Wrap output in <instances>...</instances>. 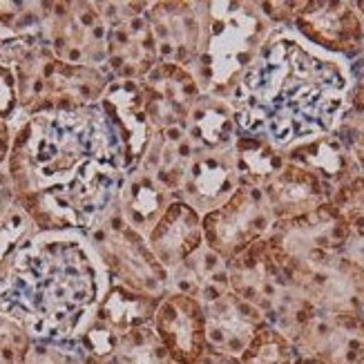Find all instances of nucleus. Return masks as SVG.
Returning <instances> with one entry per match:
<instances>
[{
  "label": "nucleus",
  "instance_id": "obj_1",
  "mask_svg": "<svg viewBox=\"0 0 364 364\" xmlns=\"http://www.w3.org/2000/svg\"><path fill=\"white\" fill-rule=\"evenodd\" d=\"M5 172L38 232L85 237L114 213L125 179L119 139L99 105L16 123Z\"/></svg>",
  "mask_w": 364,
  "mask_h": 364
},
{
  "label": "nucleus",
  "instance_id": "obj_2",
  "mask_svg": "<svg viewBox=\"0 0 364 364\" xmlns=\"http://www.w3.org/2000/svg\"><path fill=\"white\" fill-rule=\"evenodd\" d=\"M353 85V72L295 29L275 27L230 92L240 134L262 136L279 150L333 134Z\"/></svg>",
  "mask_w": 364,
  "mask_h": 364
},
{
  "label": "nucleus",
  "instance_id": "obj_3",
  "mask_svg": "<svg viewBox=\"0 0 364 364\" xmlns=\"http://www.w3.org/2000/svg\"><path fill=\"white\" fill-rule=\"evenodd\" d=\"M109 277L81 232H34L0 273V315L31 340L76 342L92 322Z\"/></svg>",
  "mask_w": 364,
  "mask_h": 364
},
{
  "label": "nucleus",
  "instance_id": "obj_4",
  "mask_svg": "<svg viewBox=\"0 0 364 364\" xmlns=\"http://www.w3.org/2000/svg\"><path fill=\"white\" fill-rule=\"evenodd\" d=\"M273 29L257 3H201L199 54L186 68L201 94L228 101Z\"/></svg>",
  "mask_w": 364,
  "mask_h": 364
},
{
  "label": "nucleus",
  "instance_id": "obj_5",
  "mask_svg": "<svg viewBox=\"0 0 364 364\" xmlns=\"http://www.w3.org/2000/svg\"><path fill=\"white\" fill-rule=\"evenodd\" d=\"M87 242L97 250L112 282L154 297L168 295V271L154 257L146 237L136 232L117 208L97 230L87 235Z\"/></svg>",
  "mask_w": 364,
  "mask_h": 364
},
{
  "label": "nucleus",
  "instance_id": "obj_6",
  "mask_svg": "<svg viewBox=\"0 0 364 364\" xmlns=\"http://www.w3.org/2000/svg\"><path fill=\"white\" fill-rule=\"evenodd\" d=\"M289 287L320 311L362 313L364 266L349 252L279 266Z\"/></svg>",
  "mask_w": 364,
  "mask_h": 364
},
{
  "label": "nucleus",
  "instance_id": "obj_7",
  "mask_svg": "<svg viewBox=\"0 0 364 364\" xmlns=\"http://www.w3.org/2000/svg\"><path fill=\"white\" fill-rule=\"evenodd\" d=\"M349 242V226L331 201L318 205L306 215L275 221L266 235L268 252L277 266L346 252Z\"/></svg>",
  "mask_w": 364,
  "mask_h": 364
},
{
  "label": "nucleus",
  "instance_id": "obj_8",
  "mask_svg": "<svg viewBox=\"0 0 364 364\" xmlns=\"http://www.w3.org/2000/svg\"><path fill=\"white\" fill-rule=\"evenodd\" d=\"M107 25L105 70L114 81H144L159 65L148 3H97Z\"/></svg>",
  "mask_w": 364,
  "mask_h": 364
},
{
  "label": "nucleus",
  "instance_id": "obj_9",
  "mask_svg": "<svg viewBox=\"0 0 364 364\" xmlns=\"http://www.w3.org/2000/svg\"><path fill=\"white\" fill-rule=\"evenodd\" d=\"M43 38L58 60L105 68L107 25L97 3H45Z\"/></svg>",
  "mask_w": 364,
  "mask_h": 364
},
{
  "label": "nucleus",
  "instance_id": "obj_10",
  "mask_svg": "<svg viewBox=\"0 0 364 364\" xmlns=\"http://www.w3.org/2000/svg\"><path fill=\"white\" fill-rule=\"evenodd\" d=\"M273 224L275 219L262 190L242 183L226 203L201 217L203 244L221 259L230 262L264 240Z\"/></svg>",
  "mask_w": 364,
  "mask_h": 364
},
{
  "label": "nucleus",
  "instance_id": "obj_11",
  "mask_svg": "<svg viewBox=\"0 0 364 364\" xmlns=\"http://www.w3.org/2000/svg\"><path fill=\"white\" fill-rule=\"evenodd\" d=\"M297 355L326 364H358L364 360V315L353 311H320L291 336Z\"/></svg>",
  "mask_w": 364,
  "mask_h": 364
},
{
  "label": "nucleus",
  "instance_id": "obj_12",
  "mask_svg": "<svg viewBox=\"0 0 364 364\" xmlns=\"http://www.w3.org/2000/svg\"><path fill=\"white\" fill-rule=\"evenodd\" d=\"M313 47L333 56H358L364 50V21L355 3L304 0L291 23Z\"/></svg>",
  "mask_w": 364,
  "mask_h": 364
},
{
  "label": "nucleus",
  "instance_id": "obj_13",
  "mask_svg": "<svg viewBox=\"0 0 364 364\" xmlns=\"http://www.w3.org/2000/svg\"><path fill=\"white\" fill-rule=\"evenodd\" d=\"M112 125L121 148V166L125 172L139 168L154 136L146 107V90L141 81H112L99 103Z\"/></svg>",
  "mask_w": 364,
  "mask_h": 364
},
{
  "label": "nucleus",
  "instance_id": "obj_14",
  "mask_svg": "<svg viewBox=\"0 0 364 364\" xmlns=\"http://www.w3.org/2000/svg\"><path fill=\"white\" fill-rule=\"evenodd\" d=\"M156 60L188 68L199 54L201 3H148Z\"/></svg>",
  "mask_w": 364,
  "mask_h": 364
},
{
  "label": "nucleus",
  "instance_id": "obj_15",
  "mask_svg": "<svg viewBox=\"0 0 364 364\" xmlns=\"http://www.w3.org/2000/svg\"><path fill=\"white\" fill-rule=\"evenodd\" d=\"M152 326L175 364H195L205 353V315L195 297L181 293L161 297Z\"/></svg>",
  "mask_w": 364,
  "mask_h": 364
},
{
  "label": "nucleus",
  "instance_id": "obj_16",
  "mask_svg": "<svg viewBox=\"0 0 364 364\" xmlns=\"http://www.w3.org/2000/svg\"><path fill=\"white\" fill-rule=\"evenodd\" d=\"M146 107L154 132L186 130L190 107L201 97L195 76L181 65L159 63L144 81Z\"/></svg>",
  "mask_w": 364,
  "mask_h": 364
},
{
  "label": "nucleus",
  "instance_id": "obj_17",
  "mask_svg": "<svg viewBox=\"0 0 364 364\" xmlns=\"http://www.w3.org/2000/svg\"><path fill=\"white\" fill-rule=\"evenodd\" d=\"M205 351L240 358L257 331L268 324L257 306L226 291L215 302L203 306Z\"/></svg>",
  "mask_w": 364,
  "mask_h": 364
},
{
  "label": "nucleus",
  "instance_id": "obj_18",
  "mask_svg": "<svg viewBox=\"0 0 364 364\" xmlns=\"http://www.w3.org/2000/svg\"><path fill=\"white\" fill-rule=\"evenodd\" d=\"M242 186L230 150L197 152L190 161L177 199L186 201L201 217L226 203Z\"/></svg>",
  "mask_w": 364,
  "mask_h": 364
},
{
  "label": "nucleus",
  "instance_id": "obj_19",
  "mask_svg": "<svg viewBox=\"0 0 364 364\" xmlns=\"http://www.w3.org/2000/svg\"><path fill=\"white\" fill-rule=\"evenodd\" d=\"M150 250L168 275L203 246L201 215L181 199L172 201L146 237Z\"/></svg>",
  "mask_w": 364,
  "mask_h": 364
},
{
  "label": "nucleus",
  "instance_id": "obj_20",
  "mask_svg": "<svg viewBox=\"0 0 364 364\" xmlns=\"http://www.w3.org/2000/svg\"><path fill=\"white\" fill-rule=\"evenodd\" d=\"M284 156L289 164L304 168L318 177L328 190V199L336 188L362 175L355 156L336 134H324L295 144L284 150Z\"/></svg>",
  "mask_w": 364,
  "mask_h": 364
},
{
  "label": "nucleus",
  "instance_id": "obj_21",
  "mask_svg": "<svg viewBox=\"0 0 364 364\" xmlns=\"http://www.w3.org/2000/svg\"><path fill=\"white\" fill-rule=\"evenodd\" d=\"M262 193L275 221L306 215L328 201L326 186L309 170L289 161L271 179V183L262 188Z\"/></svg>",
  "mask_w": 364,
  "mask_h": 364
},
{
  "label": "nucleus",
  "instance_id": "obj_22",
  "mask_svg": "<svg viewBox=\"0 0 364 364\" xmlns=\"http://www.w3.org/2000/svg\"><path fill=\"white\" fill-rule=\"evenodd\" d=\"M172 201H175V195L168 193L150 172L134 168L125 172L117 210L136 232L148 237Z\"/></svg>",
  "mask_w": 364,
  "mask_h": 364
},
{
  "label": "nucleus",
  "instance_id": "obj_23",
  "mask_svg": "<svg viewBox=\"0 0 364 364\" xmlns=\"http://www.w3.org/2000/svg\"><path fill=\"white\" fill-rule=\"evenodd\" d=\"M228 289V262L208 246L197 248L179 268L168 275V293L195 297L203 306L215 302Z\"/></svg>",
  "mask_w": 364,
  "mask_h": 364
},
{
  "label": "nucleus",
  "instance_id": "obj_24",
  "mask_svg": "<svg viewBox=\"0 0 364 364\" xmlns=\"http://www.w3.org/2000/svg\"><path fill=\"white\" fill-rule=\"evenodd\" d=\"M159 302L161 297L139 293L134 289H128L123 284L109 279L107 291L101 297L92 322L105 328L109 336H114L119 340L123 333H128V331L136 326L152 324Z\"/></svg>",
  "mask_w": 364,
  "mask_h": 364
},
{
  "label": "nucleus",
  "instance_id": "obj_25",
  "mask_svg": "<svg viewBox=\"0 0 364 364\" xmlns=\"http://www.w3.org/2000/svg\"><path fill=\"white\" fill-rule=\"evenodd\" d=\"M232 107L226 99L201 94L186 119V136L197 152L230 150L237 139Z\"/></svg>",
  "mask_w": 364,
  "mask_h": 364
},
{
  "label": "nucleus",
  "instance_id": "obj_26",
  "mask_svg": "<svg viewBox=\"0 0 364 364\" xmlns=\"http://www.w3.org/2000/svg\"><path fill=\"white\" fill-rule=\"evenodd\" d=\"M230 152H232L240 181L244 186H252L259 190L271 183V179L287 166L284 150L268 144L262 136L237 134Z\"/></svg>",
  "mask_w": 364,
  "mask_h": 364
},
{
  "label": "nucleus",
  "instance_id": "obj_27",
  "mask_svg": "<svg viewBox=\"0 0 364 364\" xmlns=\"http://www.w3.org/2000/svg\"><path fill=\"white\" fill-rule=\"evenodd\" d=\"M328 201L340 210L349 226L351 242L346 252L364 266V175L336 188Z\"/></svg>",
  "mask_w": 364,
  "mask_h": 364
},
{
  "label": "nucleus",
  "instance_id": "obj_28",
  "mask_svg": "<svg viewBox=\"0 0 364 364\" xmlns=\"http://www.w3.org/2000/svg\"><path fill=\"white\" fill-rule=\"evenodd\" d=\"M112 360L114 364H175L152 324L136 326L123 333L117 342Z\"/></svg>",
  "mask_w": 364,
  "mask_h": 364
},
{
  "label": "nucleus",
  "instance_id": "obj_29",
  "mask_svg": "<svg viewBox=\"0 0 364 364\" xmlns=\"http://www.w3.org/2000/svg\"><path fill=\"white\" fill-rule=\"evenodd\" d=\"M240 360L242 364H293L297 360V351L279 328L264 324L252 336Z\"/></svg>",
  "mask_w": 364,
  "mask_h": 364
},
{
  "label": "nucleus",
  "instance_id": "obj_30",
  "mask_svg": "<svg viewBox=\"0 0 364 364\" xmlns=\"http://www.w3.org/2000/svg\"><path fill=\"white\" fill-rule=\"evenodd\" d=\"M34 232L38 230L34 228L31 219L21 208V203L16 201L7 210V215L0 219V273H3V268L7 266L9 257L18 250V246L25 240H29Z\"/></svg>",
  "mask_w": 364,
  "mask_h": 364
},
{
  "label": "nucleus",
  "instance_id": "obj_31",
  "mask_svg": "<svg viewBox=\"0 0 364 364\" xmlns=\"http://www.w3.org/2000/svg\"><path fill=\"white\" fill-rule=\"evenodd\" d=\"M31 342L34 340L18 322L0 315V364H23Z\"/></svg>",
  "mask_w": 364,
  "mask_h": 364
},
{
  "label": "nucleus",
  "instance_id": "obj_32",
  "mask_svg": "<svg viewBox=\"0 0 364 364\" xmlns=\"http://www.w3.org/2000/svg\"><path fill=\"white\" fill-rule=\"evenodd\" d=\"M81 349L76 342H45L34 340L23 364H78Z\"/></svg>",
  "mask_w": 364,
  "mask_h": 364
},
{
  "label": "nucleus",
  "instance_id": "obj_33",
  "mask_svg": "<svg viewBox=\"0 0 364 364\" xmlns=\"http://www.w3.org/2000/svg\"><path fill=\"white\" fill-rule=\"evenodd\" d=\"M0 119L11 123V128L18 121V87L9 68H0Z\"/></svg>",
  "mask_w": 364,
  "mask_h": 364
},
{
  "label": "nucleus",
  "instance_id": "obj_34",
  "mask_svg": "<svg viewBox=\"0 0 364 364\" xmlns=\"http://www.w3.org/2000/svg\"><path fill=\"white\" fill-rule=\"evenodd\" d=\"M16 203V197H14V190H11V183H9V177L5 168H0V219L7 215V210Z\"/></svg>",
  "mask_w": 364,
  "mask_h": 364
},
{
  "label": "nucleus",
  "instance_id": "obj_35",
  "mask_svg": "<svg viewBox=\"0 0 364 364\" xmlns=\"http://www.w3.org/2000/svg\"><path fill=\"white\" fill-rule=\"evenodd\" d=\"M11 141H14V128L11 123L0 119V168H5L9 152H11Z\"/></svg>",
  "mask_w": 364,
  "mask_h": 364
},
{
  "label": "nucleus",
  "instance_id": "obj_36",
  "mask_svg": "<svg viewBox=\"0 0 364 364\" xmlns=\"http://www.w3.org/2000/svg\"><path fill=\"white\" fill-rule=\"evenodd\" d=\"M195 364H242V360H240V358H235V355H224V353L205 351Z\"/></svg>",
  "mask_w": 364,
  "mask_h": 364
},
{
  "label": "nucleus",
  "instance_id": "obj_37",
  "mask_svg": "<svg viewBox=\"0 0 364 364\" xmlns=\"http://www.w3.org/2000/svg\"><path fill=\"white\" fill-rule=\"evenodd\" d=\"M78 364H114L112 355L107 358H101V355H81V360H78Z\"/></svg>",
  "mask_w": 364,
  "mask_h": 364
},
{
  "label": "nucleus",
  "instance_id": "obj_38",
  "mask_svg": "<svg viewBox=\"0 0 364 364\" xmlns=\"http://www.w3.org/2000/svg\"><path fill=\"white\" fill-rule=\"evenodd\" d=\"M293 364H326L322 360H315V358H309V355H297V360Z\"/></svg>",
  "mask_w": 364,
  "mask_h": 364
},
{
  "label": "nucleus",
  "instance_id": "obj_39",
  "mask_svg": "<svg viewBox=\"0 0 364 364\" xmlns=\"http://www.w3.org/2000/svg\"><path fill=\"white\" fill-rule=\"evenodd\" d=\"M355 7H358V11H360V16H362V21H364V0H362V3H355Z\"/></svg>",
  "mask_w": 364,
  "mask_h": 364
},
{
  "label": "nucleus",
  "instance_id": "obj_40",
  "mask_svg": "<svg viewBox=\"0 0 364 364\" xmlns=\"http://www.w3.org/2000/svg\"><path fill=\"white\" fill-rule=\"evenodd\" d=\"M362 315H364V304H362Z\"/></svg>",
  "mask_w": 364,
  "mask_h": 364
},
{
  "label": "nucleus",
  "instance_id": "obj_41",
  "mask_svg": "<svg viewBox=\"0 0 364 364\" xmlns=\"http://www.w3.org/2000/svg\"><path fill=\"white\" fill-rule=\"evenodd\" d=\"M358 364H364V360H362V362H358Z\"/></svg>",
  "mask_w": 364,
  "mask_h": 364
}]
</instances>
